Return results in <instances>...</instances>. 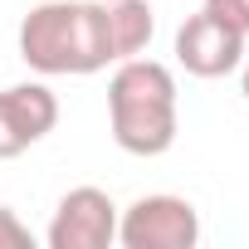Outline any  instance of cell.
Returning <instances> with one entry per match:
<instances>
[{
	"instance_id": "6da1fadb",
	"label": "cell",
	"mask_w": 249,
	"mask_h": 249,
	"mask_svg": "<svg viewBox=\"0 0 249 249\" xmlns=\"http://www.w3.org/2000/svg\"><path fill=\"white\" fill-rule=\"evenodd\" d=\"M20 59L44 73H98L112 64L107 49V5L103 0H44L20 20Z\"/></svg>"
},
{
	"instance_id": "ba28073f",
	"label": "cell",
	"mask_w": 249,
	"mask_h": 249,
	"mask_svg": "<svg viewBox=\"0 0 249 249\" xmlns=\"http://www.w3.org/2000/svg\"><path fill=\"white\" fill-rule=\"evenodd\" d=\"M0 249H30V230L20 225L10 205H0Z\"/></svg>"
},
{
	"instance_id": "8992f818",
	"label": "cell",
	"mask_w": 249,
	"mask_h": 249,
	"mask_svg": "<svg viewBox=\"0 0 249 249\" xmlns=\"http://www.w3.org/2000/svg\"><path fill=\"white\" fill-rule=\"evenodd\" d=\"M59 122V98L44 83H15L0 88V161H10L44 142Z\"/></svg>"
},
{
	"instance_id": "9c48e42d",
	"label": "cell",
	"mask_w": 249,
	"mask_h": 249,
	"mask_svg": "<svg viewBox=\"0 0 249 249\" xmlns=\"http://www.w3.org/2000/svg\"><path fill=\"white\" fill-rule=\"evenodd\" d=\"M205 10L220 15L225 25H234L239 35H249V0H205Z\"/></svg>"
},
{
	"instance_id": "277c9868",
	"label": "cell",
	"mask_w": 249,
	"mask_h": 249,
	"mask_svg": "<svg viewBox=\"0 0 249 249\" xmlns=\"http://www.w3.org/2000/svg\"><path fill=\"white\" fill-rule=\"evenodd\" d=\"M244 39L234 25H225L220 15H210L205 5L196 15H186V25L176 30V64L196 78H225L244 64Z\"/></svg>"
},
{
	"instance_id": "5b68a950",
	"label": "cell",
	"mask_w": 249,
	"mask_h": 249,
	"mask_svg": "<svg viewBox=\"0 0 249 249\" xmlns=\"http://www.w3.org/2000/svg\"><path fill=\"white\" fill-rule=\"evenodd\" d=\"M112 239H117V205L98 186H73L59 200L44 234L49 249H107Z\"/></svg>"
},
{
	"instance_id": "52a82bcc",
	"label": "cell",
	"mask_w": 249,
	"mask_h": 249,
	"mask_svg": "<svg viewBox=\"0 0 249 249\" xmlns=\"http://www.w3.org/2000/svg\"><path fill=\"white\" fill-rule=\"evenodd\" d=\"M103 5H107V49H112V64L147 54V44L157 35V15H152L147 0H103Z\"/></svg>"
},
{
	"instance_id": "7a4b0ae2",
	"label": "cell",
	"mask_w": 249,
	"mask_h": 249,
	"mask_svg": "<svg viewBox=\"0 0 249 249\" xmlns=\"http://www.w3.org/2000/svg\"><path fill=\"white\" fill-rule=\"evenodd\" d=\"M107 122L112 142L127 157H161L176 142L181 112H176V78L166 64L137 54L122 59L107 83Z\"/></svg>"
},
{
	"instance_id": "30bf717a",
	"label": "cell",
	"mask_w": 249,
	"mask_h": 249,
	"mask_svg": "<svg viewBox=\"0 0 249 249\" xmlns=\"http://www.w3.org/2000/svg\"><path fill=\"white\" fill-rule=\"evenodd\" d=\"M239 69H244V73H239V88H244V98H249V59H244Z\"/></svg>"
},
{
	"instance_id": "3957f363",
	"label": "cell",
	"mask_w": 249,
	"mask_h": 249,
	"mask_svg": "<svg viewBox=\"0 0 249 249\" xmlns=\"http://www.w3.org/2000/svg\"><path fill=\"white\" fill-rule=\"evenodd\" d=\"M117 244L122 249H196L200 215L181 196H137L117 215Z\"/></svg>"
}]
</instances>
